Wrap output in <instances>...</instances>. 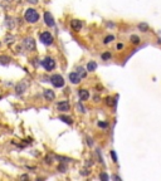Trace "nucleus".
<instances>
[{
	"mask_svg": "<svg viewBox=\"0 0 161 181\" xmlns=\"http://www.w3.org/2000/svg\"><path fill=\"white\" fill-rule=\"evenodd\" d=\"M98 126H100V127H107V123H105V122H102V123H101V122H100V123H98Z\"/></svg>",
	"mask_w": 161,
	"mask_h": 181,
	"instance_id": "obj_27",
	"label": "nucleus"
},
{
	"mask_svg": "<svg viewBox=\"0 0 161 181\" xmlns=\"http://www.w3.org/2000/svg\"><path fill=\"white\" fill-rule=\"evenodd\" d=\"M44 98H45L47 101H53V100L55 98V95H54L53 90L45 89V90H44Z\"/></svg>",
	"mask_w": 161,
	"mask_h": 181,
	"instance_id": "obj_10",
	"label": "nucleus"
},
{
	"mask_svg": "<svg viewBox=\"0 0 161 181\" xmlns=\"http://www.w3.org/2000/svg\"><path fill=\"white\" fill-rule=\"evenodd\" d=\"M138 28L142 29V32H146V30H147V25H146V24H140Z\"/></svg>",
	"mask_w": 161,
	"mask_h": 181,
	"instance_id": "obj_20",
	"label": "nucleus"
},
{
	"mask_svg": "<svg viewBox=\"0 0 161 181\" xmlns=\"http://www.w3.org/2000/svg\"><path fill=\"white\" fill-rule=\"evenodd\" d=\"M25 20L28 22V23H37L38 22V19H39V14L37 13V10L35 9H28L27 12H25Z\"/></svg>",
	"mask_w": 161,
	"mask_h": 181,
	"instance_id": "obj_1",
	"label": "nucleus"
},
{
	"mask_svg": "<svg viewBox=\"0 0 161 181\" xmlns=\"http://www.w3.org/2000/svg\"><path fill=\"white\" fill-rule=\"evenodd\" d=\"M13 39H14V37H13V35H8V37H7V42H8V43H12V42H13Z\"/></svg>",
	"mask_w": 161,
	"mask_h": 181,
	"instance_id": "obj_22",
	"label": "nucleus"
},
{
	"mask_svg": "<svg viewBox=\"0 0 161 181\" xmlns=\"http://www.w3.org/2000/svg\"><path fill=\"white\" fill-rule=\"evenodd\" d=\"M78 108L80 110V112H85V107H83L82 105H78Z\"/></svg>",
	"mask_w": 161,
	"mask_h": 181,
	"instance_id": "obj_26",
	"label": "nucleus"
},
{
	"mask_svg": "<svg viewBox=\"0 0 161 181\" xmlns=\"http://www.w3.org/2000/svg\"><path fill=\"white\" fill-rule=\"evenodd\" d=\"M58 170H59L60 172H65V170H67V166H64V165H59Z\"/></svg>",
	"mask_w": 161,
	"mask_h": 181,
	"instance_id": "obj_19",
	"label": "nucleus"
},
{
	"mask_svg": "<svg viewBox=\"0 0 161 181\" xmlns=\"http://www.w3.org/2000/svg\"><path fill=\"white\" fill-rule=\"evenodd\" d=\"M96 68H97V64H96L95 62H90V63H88V65H87V69H88L90 72L96 70Z\"/></svg>",
	"mask_w": 161,
	"mask_h": 181,
	"instance_id": "obj_15",
	"label": "nucleus"
},
{
	"mask_svg": "<svg viewBox=\"0 0 161 181\" xmlns=\"http://www.w3.org/2000/svg\"><path fill=\"white\" fill-rule=\"evenodd\" d=\"M70 27H72L74 30H80V28H82V23H80V20L74 19V20L70 22Z\"/></svg>",
	"mask_w": 161,
	"mask_h": 181,
	"instance_id": "obj_12",
	"label": "nucleus"
},
{
	"mask_svg": "<svg viewBox=\"0 0 161 181\" xmlns=\"http://www.w3.org/2000/svg\"><path fill=\"white\" fill-rule=\"evenodd\" d=\"M59 120L64 121V122H65V123H68V125H72V122H73V121H72V118H70V117H68V116H60V117H59Z\"/></svg>",
	"mask_w": 161,
	"mask_h": 181,
	"instance_id": "obj_16",
	"label": "nucleus"
},
{
	"mask_svg": "<svg viewBox=\"0 0 161 181\" xmlns=\"http://www.w3.org/2000/svg\"><path fill=\"white\" fill-rule=\"evenodd\" d=\"M7 2H10V0H7Z\"/></svg>",
	"mask_w": 161,
	"mask_h": 181,
	"instance_id": "obj_30",
	"label": "nucleus"
},
{
	"mask_svg": "<svg viewBox=\"0 0 161 181\" xmlns=\"http://www.w3.org/2000/svg\"><path fill=\"white\" fill-rule=\"evenodd\" d=\"M0 45H2V44H0Z\"/></svg>",
	"mask_w": 161,
	"mask_h": 181,
	"instance_id": "obj_31",
	"label": "nucleus"
},
{
	"mask_svg": "<svg viewBox=\"0 0 161 181\" xmlns=\"http://www.w3.org/2000/svg\"><path fill=\"white\" fill-rule=\"evenodd\" d=\"M42 65L45 68V70H52V69H54V67H55V62H54L53 58L47 57V58H44V59L42 60Z\"/></svg>",
	"mask_w": 161,
	"mask_h": 181,
	"instance_id": "obj_4",
	"label": "nucleus"
},
{
	"mask_svg": "<svg viewBox=\"0 0 161 181\" xmlns=\"http://www.w3.org/2000/svg\"><path fill=\"white\" fill-rule=\"evenodd\" d=\"M69 80H70L73 84H78V83L80 82V77H79L75 72H73V73H69Z\"/></svg>",
	"mask_w": 161,
	"mask_h": 181,
	"instance_id": "obj_9",
	"label": "nucleus"
},
{
	"mask_svg": "<svg viewBox=\"0 0 161 181\" xmlns=\"http://www.w3.org/2000/svg\"><path fill=\"white\" fill-rule=\"evenodd\" d=\"M123 48V44H117V49H122Z\"/></svg>",
	"mask_w": 161,
	"mask_h": 181,
	"instance_id": "obj_29",
	"label": "nucleus"
},
{
	"mask_svg": "<svg viewBox=\"0 0 161 181\" xmlns=\"http://www.w3.org/2000/svg\"><path fill=\"white\" fill-rule=\"evenodd\" d=\"M23 45H24V48H25L27 50L32 52V50L35 49V40H34L33 38H25V39L23 40Z\"/></svg>",
	"mask_w": 161,
	"mask_h": 181,
	"instance_id": "obj_5",
	"label": "nucleus"
},
{
	"mask_svg": "<svg viewBox=\"0 0 161 181\" xmlns=\"http://www.w3.org/2000/svg\"><path fill=\"white\" fill-rule=\"evenodd\" d=\"M50 82H52V84H53L55 88H60V87L64 85V79H63V77L59 75V74L52 75V77H50Z\"/></svg>",
	"mask_w": 161,
	"mask_h": 181,
	"instance_id": "obj_2",
	"label": "nucleus"
},
{
	"mask_svg": "<svg viewBox=\"0 0 161 181\" xmlns=\"http://www.w3.org/2000/svg\"><path fill=\"white\" fill-rule=\"evenodd\" d=\"M100 177H101L102 180H108V176H107L106 173H102V175H100Z\"/></svg>",
	"mask_w": 161,
	"mask_h": 181,
	"instance_id": "obj_25",
	"label": "nucleus"
},
{
	"mask_svg": "<svg viewBox=\"0 0 161 181\" xmlns=\"http://www.w3.org/2000/svg\"><path fill=\"white\" fill-rule=\"evenodd\" d=\"M78 96H79L80 101H86V100L90 98V93H88V90H86V89H80L78 92Z\"/></svg>",
	"mask_w": 161,
	"mask_h": 181,
	"instance_id": "obj_11",
	"label": "nucleus"
},
{
	"mask_svg": "<svg viewBox=\"0 0 161 181\" xmlns=\"http://www.w3.org/2000/svg\"><path fill=\"white\" fill-rule=\"evenodd\" d=\"M29 3H32V4H37L38 3V0H28Z\"/></svg>",
	"mask_w": 161,
	"mask_h": 181,
	"instance_id": "obj_28",
	"label": "nucleus"
},
{
	"mask_svg": "<svg viewBox=\"0 0 161 181\" xmlns=\"http://www.w3.org/2000/svg\"><path fill=\"white\" fill-rule=\"evenodd\" d=\"M107 105H108V106H113V105H115L113 100H111V98H107Z\"/></svg>",
	"mask_w": 161,
	"mask_h": 181,
	"instance_id": "obj_23",
	"label": "nucleus"
},
{
	"mask_svg": "<svg viewBox=\"0 0 161 181\" xmlns=\"http://www.w3.org/2000/svg\"><path fill=\"white\" fill-rule=\"evenodd\" d=\"M131 40H132V43H135V44H137V43L140 42V39H138L137 35H131Z\"/></svg>",
	"mask_w": 161,
	"mask_h": 181,
	"instance_id": "obj_17",
	"label": "nucleus"
},
{
	"mask_svg": "<svg viewBox=\"0 0 161 181\" xmlns=\"http://www.w3.org/2000/svg\"><path fill=\"white\" fill-rule=\"evenodd\" d=\"M9 63H10V58L8 55H2V57H0V64L8 65Z\"/></svg>",
	"mask_w": 161,
	"mask_h": 181,
	"instance_id": "obj_13",
	"label": "nucleus"
},
{
	"mask_svg": "<svg viewBox=\"0 0 161 181\" xmlns=\"http://www.w3.org/2000/svg\"><path fill=\"white\" fill-rule=\"evenodd\" d=\"M113 39H115V37H113V35H108V37H107V38L105 39V43L107 44V43H110V42H112Z\"/></svg>",
	"mask_w": 161,
	"mask_h": 181,
	"instance_id": "obj_18",
	"label": "nucleus"
},
{
	"mask_svg": "<svg viewBox=\"0 0 161 181\" xmlns=\"http://www.w3.org/2000/svg\"><path fill=\"white\" fill-rule=\"evenodd\" d=\"M27 89V84H25V82H20L19 84H17V87H15V90H17V95H22V93H24V90Z\"/></svg>",
	"mask_w": 161,
	"mask_h": 181,
	"instance_id": "obj_8",
	"label": "nucleus"
},
{
	"mask_svg": "<svg viewBox=\"0 0 161 181\" xmlns=\"http://www.w3.org/2000/svg\"><path fill=\"white\" fill-rule=\"evenodd\" d=\"M111 156H112V158H113V161H115V162H117V156H116V153H115V151H111Z\"/></svg>",
	"mask_w": 161,
	"mask_h": 181,
	"instance_id": "obj_21",
	"label": "nucleus"
},
{
	"mask_svg": "<svg viewBox=\"0 0 161 181\" xmlns=\"http://www.w3.org/2000/svg\"><path fill=\"white\" fill-rule=\"evenodd\" d=\"M39 39H40V42H42L43 44H45V45H50V44L53 43V37H52V34H50L49 32H43V33L39 35Z\"/></svg>",
	"mask_w": 161,
	"mask_h": 181,
	"instance_id": "obj_3",
	"label": "nucleus"
},
{
	"mask_svg": "<svg viewBox=\"0 0 161 181\" xmlns=\"http://www.w3.org/2000/svg\"><path fill=\"white\" fill-rule=\"evenodd\" d=\"M110 57H111V54H110V53H105V54L102 55V58H103V59H108Z\"/></svg>",
	"mask_w": 161,
	"mask_h": 181,
	"instance_id": "obj_24",
	"label": "nucleus"
},
{
	"mask_svg": "<svg viewBox=\"0 0 161 181\" xmlns=\"http://www.w3.org/2000/svg\"><path fill=\"white\" fill-rule=\"evenodd\" d=\"M77 70H78V72H77V74H78L80 78H85V77H86V70H85V68H82V67H78V68H77Z\"/></svg>",
	"mask_w": 161,
	"mask_h": 181,
	"instance_id": "obj_14",
	"label": "nucleus"
},
{
	"mask_svg": "<svg viewBox=\"0 0 161 181\" xmlns=\"http://www.w3.org/2000/svg\"><path fill=\"white\" fill-rule=\"evenodd\" d=\"M44 22H45V24L48 27H54V19H53V17H52V14L49 12L44 13Z\"/></svg>",
	"mask_w": 161,
	"mask_h": 181,
	"instance_id": "obj_6",
	"label": "nucleus"
},
{
	"mask_svg": "<svg viewBox=\"0 0 161 181\" xmlns=\"http://www.w3.org/2000/svg\"><path fill=\"white\" fill-rule=\"evenodd\" d=\"M57 107H58V110L62 111V112H67V111H69V103H68L67 101H62V102H59V103L57 105Z\"/></svg>",
	"mask_w": 161,
	"mask_h": 181,
	"instance_id": "obj_7",
	"label": "nucleus"
}]
</instances>
